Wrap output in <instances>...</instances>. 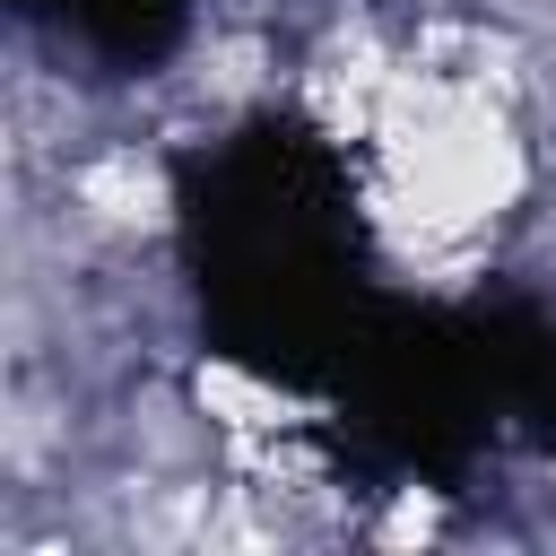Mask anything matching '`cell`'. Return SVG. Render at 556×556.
Masks as SVG:
<instances>
[{
	"instance_id": "6da1fadb",
	"label": "cell",
	"mask_w": 556,
	"mask_h": 556,
	"mask_svg": "<svg viewBox=\"0 0 556 556\" xmlns=\"http://www.w3.org/2000/svg\"><path fill=\"white\" fill-rule=\"evenodd\" d=\"M400 165H408V200L434 226H469L513 191V139L478 104H417V130L400 139Z\"/></svg>"
},
{
	"instance_id": "7a4b0ae2",
	"label": "cell",
	"mask_w": 556,
	"mask_h": 556,
	"mask_svg": "<svg viewBox=\"0 0 556 556\" xmlns=\"http://www.w3.org/2000/svg\"><path fill=\"white\" fill-rule=\"evenodd\" d=\"M87 200H96L104 217H156V174H148L139 156H113V165L87 174Z\"/></svg>"
}]
</instances>
